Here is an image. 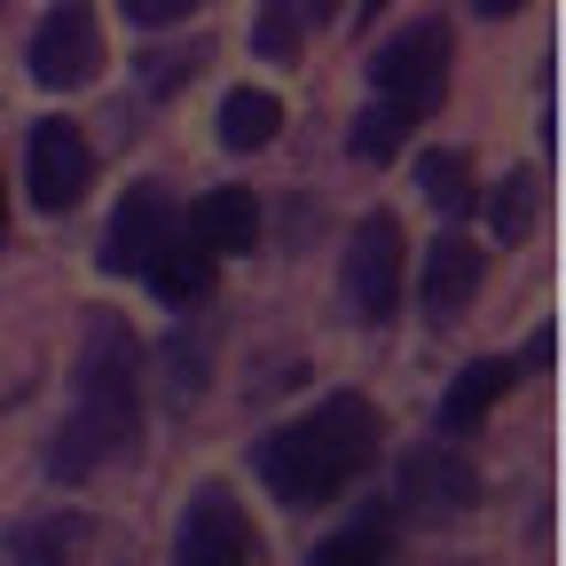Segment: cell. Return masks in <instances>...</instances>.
<instances>
[{
    "instance_id": "6da1fadb",
    "label": "cell",
    "mask_w": 566,
    "mask_h": 566,
    "mask_svg": "<svg viewBox=\"0 0 566 566\" xmlns=\"http://www.w3.org/2000/svg\"><path fill=\"white\" fill-rule=\"evenodd\" d=\"M142 441V346L118 315L87 323V354H80V401H71V424L48 449V472L80 480L111 457H126Z\"/></svg>"
},
{
    "instance_id": "7a4b0ae2",
    "label": "cell",
    "mask_w": 566,
    "mask_h": 566,
    "mask_svg": "<svg viewBox=\"0 0 566 566\" xmlns=\"http://www.w3.org/2000/svg\"><path fill=\"white\" fill-rule=\"evenodd\" d=\"M370 457H378V409L363 394H331L307 417H292L283 433L260 441V480L292 512H307V504H331Z\"/></svg>"
},
{
    "instance_id": "3957f363",
    "label": "cell",
    "mask_w": 566,
    "mask_h": 566,
    "mask_svg": "<svg viewBox=\"0 0 566 566\" xmlns=\"http://www.w3.org/2000/svg\"><path fill=\"white\" fill-rule=\"evenodd\" d=\"M370 80H378V103L424 118V111L441 103V87H449V24L424 17V24L394 32V40L378 48V63H370Z\"/></svg>"
},
{
    "instance_id": "277c9868",
    "label": "cell",
    "mask_w": 566,
    "mask_h": 566,
    "mask_svg": "<svg viewBox=\"0 0 566 566\" xmlns=\"http://www.w3.org/2000/svg\"><path fill=\"white\" fill-rule=\"evenodd\" d=\"M401 221L394 212H370L363 229H354L346 244V307L363 315V323H386L401 307Z\"/></svg>"
},
{
    "instance_id": "5b68a950",
    "label": "cell",
    "mask_w": 566,
    "mask_h": 566,
    "mask_svg": "<svg viewBox=\"0 0 566 566\" xmlns=\"http://www.w3.org/2000/svg\"><path fill=\"white\" fill-rule=\"evenodd\" d=\"M103 71V24H95V9L87 0H55L48 9V24L32 32V80L40 87H87Z\"/></svg>"
},
{
    "instance_id": "8992f818",
    "label": "cell",
    "mask_w": 566,
    "mask_h": 566,
    "mask_svg": "<svg viewBox=\"0 0 566 566\" xmlns=\"http://www.w3.org/2000/svg\"><path fill=\"white\" fill-rule=\"evenodd\" d=\"M87 181H95L87 134L71 126V118H40V126H32V174H24L32 205H40V212H71V205L87 197Z\"/></svg>"
},
{
    "instance_id": "52a82bcc",
    "label": "cell",
    "mask_w": 566,
    "mask_h": 566,
    "mask_svg": "<svg viewBox=\"0 0 566 566\" xmlns=\"http://www.w3.org/2000/svg\"><path fill=\"white\" fill-rule=\"evenodd\" d=\"M181 229V212H174V189L166 181H134L111 212V237H103V268L111 275H142L150 268V252Z\"/></svg>"
},
{
    "instance_id": "ba28073f",
    "label": "cell",
    "mask_w": 566,
    "mask_h": 566,
    "mask_svg": "<svg viewBox=\"0 0 566 566\" xmlns=\"http://www.w3.org/2000/svg\"><path fill=\"white\" fill-rule=\"evenodd\" d=\"M174 551H181V566H252V558H260V535H252V520L237 512L229 488H197V504H189Z\"/></svg>"
},
{
    "instance_id": "9c48e42d",
    "label": "cell",
    "mask_w": 566,
    "mask_h": 566,
    "mask_svg": "<svg viewBox=\"0 0 566 566\" xmlns=\"http://www.w3.org/2000/svg\"><path fill=\"white\" fill-rule=\"evenodd\" d=\"M401 504H409L417 520L472 512V504H480V472H472L457 449H417V457H401Z\"/></svg>"
},
{
    "instance_id": "30bf717a",
    "label": "cell",
    "mask_w": 566,
    "mask_h": 566,
    "mask_svg": "<svg viewBox=\"0 0 566 566\" xmlns=\"http://www.w3.org/2000/svg\"><path fill=\"white\" fill-rule=\"evenodd\" d=\"M480 275H488V252L464 244V237H441L424 252V307H433V323H449L480 300Z\"/></svg>"
},
{
    "instance_id": "8fae6325",
    "label": "cell",
    "mask_w": 566,
    "mask_h": 566,
    "mask_svg": "<svg viewBox=\"0 0 566 566\" xmlns=\"http://www.w3.org/2000/svg\"><path fill=\"white\" fill-rule=\"evenodd\" d=\"M189 237H197L212 260L252 252V237H260V205H252V189H212V197H197V205H189Z\"/></svg>"
},
{
    "instance_id": "7c38bea8",
    "label": "cell",
    "mask_w": 566,
    "mask_h": 566,
    "mask_svg": "<svg viewBox=\"0 0 566 566\" xmlns=\"http://www.w3.org/2000/svg\"><path fill=\"white\" fill-rule=\"evenodd\" d=\"M142 275L158 283V300H166V307H197V300L212 292V252H205L197 237L174 229V237L150 252V268H142Z\"/></svg>"
},
{
    "instance_id": "4fadbf2b",
    "label": "cell",
    "mask_w": 566,
    "mask_h": 566,
    "mask_svg": "<svg viewBox=\"0 0 566 566\" xmlns=\"http://www.w3.org/2000/svg\"><path fill=\"white\" fill-rule=\"evenodd\" d=\"M504 386H512V363H495V354H488V363H472V370L449 386V401H441V424H449V433H472V424H480L495 401H504Z\"/></svg>"
},
{
    "instance_id": "5bb4252c",
    "label": "cell",
    "mask_w": 566,
    "mask_h": 566,
    "mask_svg": "<svg viewBox=\"0 0 566 566\" xmlns=\"http://www.w3.org/2000/svg\"><path fill=\"white\" fill-rule=\"evenodd\" d=\"M275 126H283V103H275L268 87H237V95L221 103V142H229V150H268Z\"/></svg>"
},
{
    "instance_id": "9a60e30c",
    "label": "cell",
    "mask_w": 566,
    "mask_h": 566,
    "mask_svg": "<svg viewBox=\"0 0 566 566\" xmlns=\"http://www.w3.org/2000/svg\"><path fill=\"white\" fill-rule=\"evenodd\" d=\"M417 189L433 197L441 212H464L472 205V158L464 150H424L417 158Z\"/></svg>"
},
{
    "instance_id": "2e32d148",
    "label": "cell",
    "mask_w": 566,
    "mask_h": 566,
    "mask_svg": "<svg viewBox=\"0 0 566 566\" xmlns=\"http://www.w3.org/2000/svg\"><path fill=\"white\" fill-rule=\"evenodd\" d=\"M409 126H417L409 111H394V103H370L363 118H354V158H378V166H386V158L401 150V142H409Z\"/></svg>"
},
{
    "instance_id": "e0dca14e",
    "label": "cell",
    "mask_w": 566,
    "mask_h": 566,
    "mask_svg": "<svg viewBox=\"0 0 566 566\" xmlns=\"http://www.w3.org/2000/svg\"><path fill=\"white\" fill-rule=\"evenodd\" d=\"M252 48H260L268 63H292V55H300V0H260Z\"/></svg>"
},
{
    "instance_id": "ac0fdd59",
    "label": "cell",
    "mask_w": 566,
    "mask_h": 566,
    "mask_svg": "<svg viewBox=\"0 0 566 566\" xmlns=\"http://www.w3.org/2000/svg\"><path fill=\"white\" fill-rule=\"evenodd\" d=\"M386 551H394V520L370 512V520H354L346 535H331L315 558H323V566H354V558H386Z\"/></svg>"
},
{
    "instance_id": "d6986e66",
    "label": "cell",
    "mask_w": 566,
    "mask_h": 566,
    "mask_svg": "<svg viewBox=\"0 0 566 566\" xmlns=\"http://www.w3.org/2000/svg\"><path fill=\"white\" fill-rule=\"evenodd\" d=\"M87 543V520H40V527H17L9 551L17 558H55V551H80Z\"/></svg>"
},
{
    "instance_id": "ffe728a7",
    "label": "cell",
    "mask_w": 566,
    "mask_h": 566,
    "mask_svg": "<svg viewBox=\"0 0 566 566\" xmlns=\"http://www.w3.org/2000/svg\"><path fill=\"white\" fill-rule=\"evenodd\" d=\"M527 205H535V181H527V174H512L504 189L488 197V229H495V237H520V229H527Z\"/></svg>"
},
{
    "instance_id": "44dd1931",
    "label": "cell",
    "mask_w": 566,
    "mask_h": 566,
    "mask_svg": "<svg viewBox=\"0 0 566 566\" xmlns=\"http://www.w3.org/2000/svg\"><path fill=\"white\" fill-rule=\"evenodd\" d=\"M197 9V0H126V24H142V32H158V24H181Z\"/></svg>"
},
{
    "instance_id": "7402d4cb",
    "label": "cell",
    "mask_w": 566,
    "mask_h": 566,
    "mask_svg": "<svg viewBox=\"0 0 566 566\" xmlns=\"http://www.w3.org/2000/svg\"><path fill=\"white\" fill-rule=\"evenodd\" d=\"M300 17H315V24H323V17H338V0H300Z\"/></svg>"
},
{
    "instance_id": "603a6c76",
    "label": "cell",
    "mask_w": 566,
    "mask_h": 566,
    "mask_svg": "<svg viewBox=\"0 0 566 566\" xmlns=\"http://www.w3.org/2000/svg\"><path fill=\"white\" fill-rule=\"evenodd\" d=\"M472 9H480V17H512V9H520V0H472Z\"/></svg>"
},
{
    "instance_id": "cb8c5ba5",
    "label": "cell",
    "mask_w": 566,
    "mask_h": 566,
    "mask_svg": "<svg viewBox=\"0 0 566 566\" xmlns=\"http://www.w3.org/2000/svg\"><path fill=\"white\" fill-rule=\"evenodd\" d=\"M0 229H9V205H0Z\"/></svg>"
},
{
    "instance_id": "d4e9b609",
    "label": "cell",
    "mask_w": 566,
    "mask_h": 566,
    "mask_svg": "<svg viewBox=\"0 0 566 566\" xmlns=\"http://www.w3.org/2000/svg\"><path fill=\"white\" fill-rule=\"evenodd\" d=\"M370 9H386V0H370Z\"/></svg>"
}]
</instances>
